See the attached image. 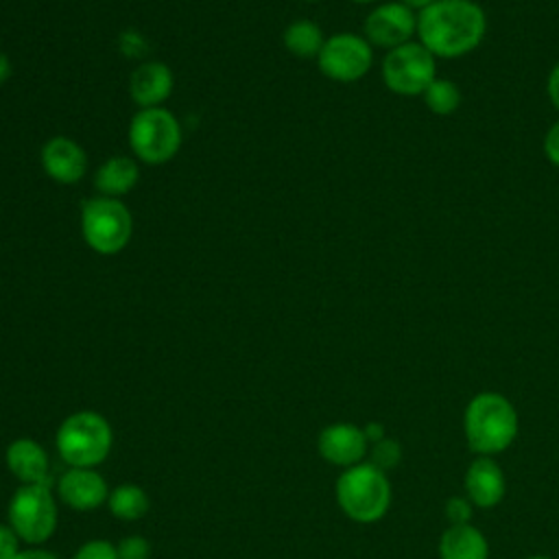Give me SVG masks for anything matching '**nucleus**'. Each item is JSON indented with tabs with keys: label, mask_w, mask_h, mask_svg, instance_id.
I'll return each instance as SVG.
<instances>
[{
	"label": "nucleus",
	"mask_w": 559,
	"mask_h": 559,
	"mask_svg": "<svg viewBox=\"0 0 559 559\" xmlns=\"http://www.w3.org/2000/svg\"><path fill=\"white\" fill-rule=\"evenodd\" d=\"M487 15L474 0H435L417 13V41L435 57L456 59L480 46Z\"/></svg>",
	"instance_id": "obj_1"
},
{
	"label": "nucleus",
	"mask_w": 559,
	"mask_h": 559,
	"mask_svg": "<svg viewBox=\"0 0 559 559\" xmlns=\"http://www.w3.org/2000/svg\"><path fill=\"white\" fill-rule=\"evenodd\" d=\"M463 430L467 445L480 456H489L507 450L518 437V413L504 395L485 391L465 406Z\"/></svg>",
	"instance_id": "obj_2"
},
{
	"label": "nucleus",
	"mask_w": 559,
	"mask_h": 559,
	"mask_svg": "<svg viewBox=\"0 0 559 559\" xmlns=\"http://www.w3.org/2000/svg\"><path fill=\"white\" fill-rule=\"evenodd\" d=\"M127 142L131 155L146 166H159L170 162L183 142L181 122L166 107L138 109L127 129Z\"/></svg>",
	"instance_id": "obj_3"
},
{
	"label": "nucleus",
	"mask_w": 559,
	"mask_h": 559,
	"mask_svg": "<svg viewBox=\"0 0 559 559\" xmlns=\"http://www.w3.org/2000/svg\"><path fill=\"white\" fill-rule=\"evenodd\" d=\"M85 245L98 255H116L131 242L133 216L120 199L94 194L85 199L79 214Z\"/></svg>",
	"instance_id": "obj_4"
},
{
	"label": "nucleus",
	"mask_w": 559,
	"mask_h": 559,
	"mask_svg": "<svg viewBox=\"0 0 559 559\" xmlns=\"http://www.w3.org/2000/svg\"><path fill=\"white\" fill-rule=\"evenodd\" d=\"M336 502L354 522H376L391 504V483L373 463L352 465L336 480Z\"/></svg>",
	"instance_id": "obj_5"
},
{
	"label": "nucleus",
	"mask_w": 559,
	"mask_h": 559,
	"mask_svg": "<svg viewBox=\"0 0 559 559\" xmlns=\"http://www.w3.org/2000/svg\"><path fill=\"white\" fill-rule=\"evenodd\" d=\"M114 432L109 421L94 411L68 415L57 430V452L70 467H94L111 450Z\"/></svg>",
	"instance_id": "obj_6"
},
{
	"label": "nucleus",
	"mask_w": 559,
	"mask_h": 559,
	"mask_svg": "<svg viewBox=\"0 0 559 559\" xmlns=\"http://www.w3.org/2000/svg\"><path fill=\"white\" fill-rule=\"evenodd\" d=\"M437 79V57L417 39L389 50L382 59V81L397 96H421Z\"/></svg>",
	"instance_id": "obj_7"
},
{
	"label": "nucleus",
	"mask_w": 559,
	"mask_h": 559,
	"mask_svg": "<svg viewBox=\"0 0 559 559\" xmlns=\"http://www.w3.org/2000/svg\"><path fill=\"white\" fill-rule=\"evenodd\" d=\"M9 522L26 544L46 542L57 528V502L48 485H22L9 502Z\"/></svg>",
	"instance_id": "obj_8"
},
{
	"label": "nucleus",
	"mask_w": 559,
	"mask_h": 559,
	"mask_svg": "<svg viewBox=\"0 0 559 559\" xmlns=\"http://www.w3.org/2000/svg\"><path fill=\"white\" fill-rule=\"evenodd\" d=\"M373 66V46L358 33H334L325 37L317 55L319 72L334 83H356Z\"/></svg>",
	"instance_id": "obj_9"
},
{
	"label": "nucleus",
	"mask_w": 559,
	"mask_h": 559,
	"mask_svg": "<svg viewBox=\"0 0 559 559\" xmlns=\"http://www.w3.org/2000/svg\"><path fill=\"white\" fill-rule=\"evenodd\" d=\"M415 35L417 13L397 0L376 4L362 22V37L373 48H382L386 52L402 44L413 41Z\"/></svg>",
	"instance_id": "obj_10"
},
{
	"label": "nucleus",
	"mask_w": 559,
	"mask_h": 559,
	"mask_svg": "<svg viewBox=\"0 0 559 559\" xmlns=\"http://www.w3.org/2000/svg\"><path fill=\"white\" fill-rule=\"evenodd\" d=\"M39 164L50 181L72 186L85 177L90 159L76 140L68 135H55L41 144Z\"/></svg>",
	"instance_id": "obj_11"
},
{
	"label": "nucleus",
	"mask_w": 559,
	"mask_h": 559,
	"mask_svg": "<svg viewBox=\"0 0 559 559\" xmlns=\"http://www.w3.org/2000/svg\"><path fill=\"white\" fill-rule=\"evenodd\" d=\"M175 90V74L162 61H140L129 76V96L138 109L164 107Z\"/></svg>",
	"instance_id": "obj_12"
},
{
	"label": "nucleus",
	"mask_w": 559,
	"mask_h": 559,
	"mask_svg": "<svg viewBox=\"0 0 559 559\" xmlns=\"http://www.w3.org/2000/svg\"><path fill=\"white\" fill-rule=\"evenodd\" d=\"M317 448L328 463L352 467L367 454V437L354 424H332L319 432Z\"/></svg>",
	"instance_id": "obj_13"
},
{
	"label": "nucleus",
	"mask_w": 559,
	"mask_h": 559,
	"mask_svg": "<svg viewBox=\"0 0 559 559\" xmlns=\"http://www.w3.org/2000/svg\"><path fill=\"white\" fill-rule=\"evenodd\" d=\"M59 496L61 500L76 511H92L100 507L107 498L105 478L92 467H70L59 478Z\"/></svg>",
	"instance_id": "obj_14"
},
{
	"label": "nucleus",
	"mask_w": 559,
	"mask_h": 559,
	"mask_svg": "<svg viewBox=\"0 0 559 559\" xmlns=\"http://www.w3.org/2000/svg\"><path fill=\"white\" fill-rule=\"evenodd\" d=\"M465 491L472 504L480 509L496 507L507 491V480L500 465L491 456H478L465 472Z\"/></svg>",
	"instance_id": "obj_15"
},
{
	"label": "nucleus",
	"mask_w": 559,
	"mask_h": 559,
	"mask_svg": "<svg viewBox=\"0 0 559 559\" xmlns=\"http://www.w3.org/2000/svg\"><path fill=\"white\" fill-rule=\"evenodd\" d=\"M140 181V162L133 155H111L94 173V190L100 197L122 199Z\"/></svg>",
	"instance_id": "obj_16"
},
{
	"label": "nucleus",
	"mask_w": 559,
	"mask_h": 559,
	"mask_svg": "<svg viewBox=\"0 0 559 559\" xmlns=\"http://www.w3.org/2000/svg\"><path fill=\"white\" fill-rule=\"evenodd\" d=\"M7 465L24 485H46L48 456L46 450L28 437H20L7 448Z\"/></svg>",
	"instance_id": "obj_17"
},
{
	"label": "nucleus",
	"mask_w": 559,
	"mask_h": 559,
	"mask_svg": "<svg viewBox=\"0 0 559 559\" xmlns=\"http://www.w3.org/2000/svg\"><path fill=\"white\" fill-rule=\"evenodd\" d=\"M441 559H489L485 535L472 524H450L439 539Z\"/></svg>",
	"instance_id": "obj_18"
},
{
	"label": "nucleus",
	"mask_w": 559,
	"mask_h": 559,
	"mask_svg": "<svg viewBox=\"0 0 559 559\" xmlns=\"http://www.w3.org/2000/svg\"><path fill=\"white\" fill-rule=\"evenodd\" d=\"M323 41H325V35L321 26L310 17L293 20L282 33L284 48L299 59H317V55L323 48Z\"/></svg>",
	"instance_id": "obj_19"
},
{
	"label": "nucleus",
	"mask_w": 559,
	"mask_h": 559,
	"mask_svg": "<svg viewBox=\"0 0 559 559\" xmlns=\"http://www.w3.org/2000/svg\"><path fill=\"white\" fill-rule=\"evenodd\" d=\"M107 502H109V511L118 520H127V522L140 520L148 511V496L144 493V489L140 485H133V483L118 485L109 493Z\"/></svg>",
	"instance_id": "obj_20"
},
{
	"label": "nucleus",
	"mask_w": 559,
	"mask_h": 559,
	"mask_svg": "<svg viewBox=\"0 0 559 559\" xmlns=\"http://www.w3.org/2000/svg\"><path fill=\"white\" fill-rule=\"evenodd\" d=\"M426 107L435 114V116H450L459 109L461 105V90L456 83L448 81V79H435L426 92L421 94Z\"/></svg>",
	"instance_id": "obj_21"
},
{
	"label": "nucleus",
	"mask_w": 559,
	"mask_h": 559,
	"mask_svg": "<svg viewBox=\"0 0 559 559\" xmlns=\"http://www.w3.org/2000/svg\"><path fill=\"white\" fill-rule=\"evenodd\" d=\"M72 559H118V552L107 539H90L74 552Z\"/></svg>",
	"instance_id": "obj_22"
},
{
	"label": "nucleus",
	"mask_w": 559,
	"mask_h": 559,
	"mask_svg": "<svg viewBox=\"0 0 559 559\" xmlns=\"http://www.w3.org/2000/svg\"><path fill=\"white\" fill-rule=\"evenodd\" d=\"M397 461H400V448H397V443L391 441V439H380V441L376 443L373 452H371V463L384 472V469L393 467Z\"/></svg>",
	"instance_id": "obj_23"
},
{
	"label": "nucleus",
	"mask_w": 559,
	"mask_h": 559,
	"mask_svg": "<svg viewBox=\"0 0 559 559\" xmlns=\"http://www.w3.org/2000/svg\"><path fill=\"white\" fill-rule=\"evenodd\" d=\"M118 559H148V542L142 535H129L116 546Z\"/></svg>",
	"instance_id": "obj_24"
},
{
	"label": "nucleus",
	"mask_w": 559,
	"mask_h": 559,
	"mask_svg": "<svg viewBox=\"0 0 559 559\" xmlns=\"http://www.w3.org/2000/svg\"><path fill=\"white\" fill-rule=\"evenodd\" d=\"M118 48L124 57L140 59L146 52V41L142 39V35L138 31H124L118 39Z\"/></svg>",
	"instance_id": "obj_25"
},
{
	"label": "nucleus",
	"mask_w": 559,
	"mask_h": 559,
	"mask_svg": "<svg viewBox=\"0 0 559 559\" xmlns=\"http://www.w3.org/2000/svg\"><path fill=\"white\" fill-rule=\"evenodd\" d=\"M469 500H463V498H450L448 504H445V515L450 520V524H467L469 515H472V509H469Z\"/></svg>",
	"instance_id": "obj_26"
},
{
	"label": "nucleus",
	"mask_w": 559,
	"mask_h": 559,
	"mask_svg": "<svg viewBox=\"0 0 559 559\" xmlns=\"http://www.w3.org/2000/svg\"><path fill=\"white\" fill-rule=\"evenodd\" d=\"M544 155L552 166L559 168V118L548 127L544 135Z\"/></svg>",
	"instance_id": "obj_27"
},
{
	"label": "nucleus",
	"mask_w": 559,
	"mask_h": 559,
	"mask_svg": "<svg viewBox=\"0 0 559 559\" xmlns=\"http://www.w3.org/2000/svg\"><path fill=\"white\" fill-rule=\"evenodd\" d=\"M17 544H20L17 533L11 526L0 524V559H13L20 552Z\"/></svg>",
	"instance_id": "obj_28"
},
{
	"label": "nucleus",
	"mask_w": 559,
	"mask_h": 559,
	"mask_svg": "<svg viewBox=\"0 0 559 559\" xmlns=\"http://www.w3.org/2000/svg\"><path fill=\"white\" fill-rule=\"evenodd\" d=\"M546 92H548V98H550L552 107L559 111V61H557V63L552 66V70L548 72Z\"/></svg>",
	"instance_id": "obj_29"
},
{
	"label": "nucleus",
	"mask_w": 559,
	"mask_h": 559,
	"mask_svg": "<svg viewBox=\"0 0 559 559\" xmlns=\"http://www.w3.org/2000/svg\"><path fill=\"white\" fill-rule=\"evenodd\" d=\"M13 559H57V555L41 548H28V550H20Z\"/></svg>",
	"instance_id": "obj_30"
},
{
	"label": "nucleus",
	"mask_w": 559,
	"mask_h": 559,
	"mask_svg": "<svg viewBox=\"0 0 559 559\" xmlns=\"http://www.w3.org/2000/svg\"><path fill=\"white\" fill-rule=\"evenodd\" d=\"M11 72H13V66H11L9 55L0 52V85H4L11 79Z\"/></svg>",
	"instance_id": "obj_31"
},
{
	"label": "nucleus",
	"mask_w": 559,
	"mask_h": 559,
	"mask_svg": "<svg viewBox=\"0 0 559 559\" xmlns=\"http://www.w3.org/2000/svg\"><path fill=\"white\" fill-rule=\"evenodd\" d=\"M362 432H365L367 441H380V439H384V430H382L380 424H369L367 428H362Z\"/></svg>",
	"instance_id": "obj_32"
},
{
	"label": "nucleus",
	"mask_w": 559,
	"mask_h": 559,
	"mask_svg": "<svg viewBox=\"0 0 559 559\" xmlns=\"http://www.w3.org/2000/svg\"><path fill=\"white\" fill-rule=\"evenodd\" d=\"M397 2H402L404 7H408V9H413L415 13H419V11H424L426 7H430L435 0H397Z\"/></svg>",
	"instance_id": "obj_33"
},
{
	"label": "nucleus",
	"mask_w": 559,
	"mask_h": 559,
	"mask_svg": "<svg viewBox=\"0 0 559 559\" xmlns=\"http://www.w3.org/2000/svg\"><path fill=\"white\" fill-rule=\"evenodd\" d=\"M349 2H356V4H371V2H378V0H349Z\"/></svg>",
	"instance_id": "obj_34"
},
{
	"label": "nucleus",
	"mask_w": 559,
	"mask_h": 559,
	"mask_svg": "<svg viewBox=\"0 0 559 559\" xmlns=\"http://www.w3.org/2000/svg\"><path fill=\"white\" fill-rule=\"evenodd\" d=\"M526 559H550V557H546V555H533V557H526Z\"/></svg>",
	"instance_id": "obj_35"
},
{
	"label": "nucleus",
	"mask_w": 559,
	"mask_h": 559,
	"mask_svg": "<svg viewBox=\"0 0 559 559\" xmlns=\"http://www.w3.org/2000/svg\"><path fill=\"white\" fill-rule=\"evenodd\" d=\"M301 2H321V0H301Z\"/></svg>",
	"instance_id": "obj_36"
}]
</instances>
